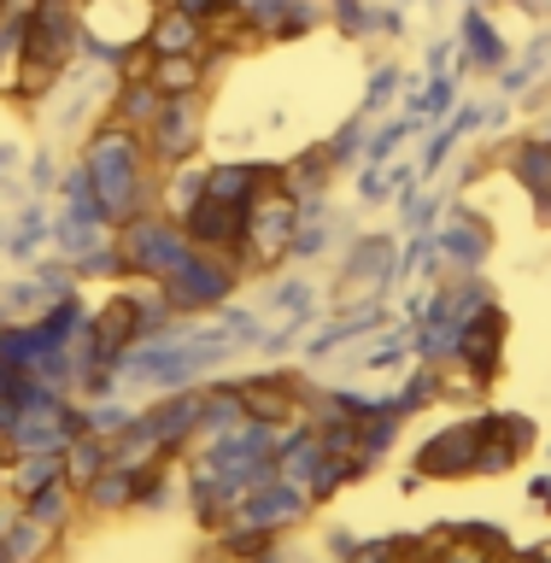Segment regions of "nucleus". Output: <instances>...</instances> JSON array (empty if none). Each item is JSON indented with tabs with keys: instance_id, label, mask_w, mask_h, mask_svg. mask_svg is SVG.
<instances>
[{
	"instance_id": "1",
	"label": "nucleus",
	"mask_w": 551,
	"mask_h": 563,
	"mask_svg": "<svg viewBox=\"0 0 551 563\" xmlns=\"http://www.w3.org/2000/svg\"><path fill=\"white\" fill-rule=\"evenodd\" d=\"M206 135H211V95H165L158 118L141 130V141H147V158H153L158 170L200 158Z\"/></svg>"
},
{
	"instance_id": "2",
	"label": "nucleus",
	"mask_w": 551,
	"mask_h": 563,
	"mask_svg": "<svg viewBox=\"0 0 551 563\" xmlns=\"http://www.w3.org/2000/svg\"><path fill=\"white\" fill-rule=\"evenodd\" d=\"M147 47H153V53H211L206 24H200V18H188L183 7H170V0L153 12V24H147Z\"/></svg>"
}]
</instances>
